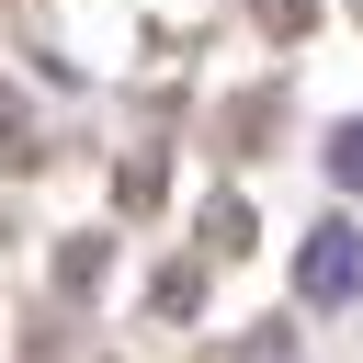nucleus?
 <instances>
[{"mask_svg":"<svg viewBox=\"0 0 363 363\" xmlns=\"http://www.w3.org/2000/svg\"><path fill=\"white\" fill-rule=\"evenodd\" d=\"M329 182H363V125H340V136H329Z\"/></svg>","mask_w":363,"mask_h":363,"instance_id":"f03ea898","label":"nucleus"},{"mask_svg":"<svg viewBox=\"0 0 363 363\" xmlns=\"http://www.w3.org/2000/svg\"><path fill=\"white\" fill-rule=\"evenodd\" d=\"M295 284H306V306H352V295H363V227H340V216H329V227L306 238Z\"/></svg>","mask_w":363,"mask_h":363,"instance_id":"f257e3e1","label":"nucleus"}]
</instances>
